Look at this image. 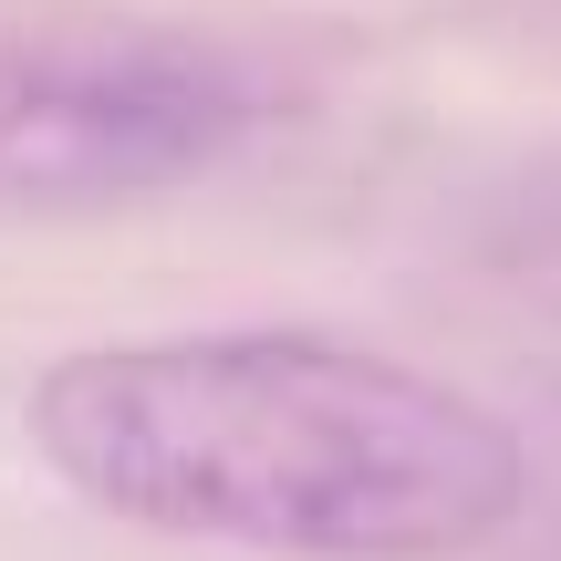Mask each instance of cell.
I'll list each match as a JSON object with an SVG mask.
<instances>
[{
    "instance_id": "6da1fadb",
    "label": "cell",
    "mask_w": 561,
    "mask_h": 561,
    "mask_svg": "<svg viewBox=\"0 0 561 561\" xmlns=\"http://www.w3.org/2000/svg\"><path fill=\"white\" fill-rule=\"evenodd\" d=\"M21 437L104 520L271 561H458L530 500L489 396L301 322L83 343L42 364Z\"/></svg>"
},
{
    "instance_id": "7a4b0ae2",
    "label": "cell",
    "mask_w": 561,
    "mask_h": 561,
    "mask_svg": "<svg viewBox=\"0 0 561 561\" xmlns=\"http://www.w3.org/2000/svg\"><path fill=\"white\" fill-rule=\"evenodd\" d=\"M271 83L198 32L0 42V208H125L229 167Z\"/></svg>"
}]
</instances>
